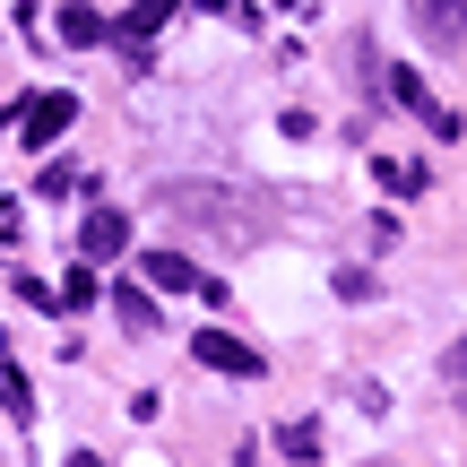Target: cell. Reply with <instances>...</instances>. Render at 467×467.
<instances>
[{"mask_svg":"<svg viewBox=\"0 0 467 467\" xmlns=\"http://www.w3.org/2000/svg\"><path fill=\"white\" fill-rule=\"evenodd\" d=\"M61 35H69V44H96L104 17H96V9H61Z\"/></svg>","mask_w":467,"mask_h":467,"instance_id":"obj_9","label":"cell"},{"mask_svg":"<svg viewBox=\"0 0 467 467\" xmlns=\"http://www.w3.org/2000/svg\"><path fill=\"white\" fill-rule=\"evenodd\" d=\"M191 355H200V364L208 372H225V381H260V347H243V337H225V329H200V337H191Z\"/></svg>","mask_w":467,"mask_h":467,"instance_id":"obj_4","label":"cell"},{"mask_svg":"<svg viewBox=\"0 0 467 467\" xmlns=\"http://www.w3.org/2000/svg\"><path fill=\"white\" fill-rule=\"evenodd\" d=\"M424 52H467V0H407Z\"/></svg>","mask_w":467,"mask_h":467,"instance_id":"obj_2","label":"cell"},{"mask_svg":"<svg viewBox=\"0 0 467 467\" xmlns=\"http://www.w3.org/2000/svg\"><path fill=\"white\" fill-rule=\"evenodd\" d=\"M61 467H104V459H96V451H69V459H61Z\"/></svg>","mask_w":467,"mask_h":467,"instance_id":"obj_12","label":"cell"},{"mask_svg":"<svg viewBox=\"0 0 467 467\" xmlns=\"http://www.w3.org/2000/svg\"><path fill=\"white\" fill-rule=\"evenodd\" d=\"M156 200H165V217H182V225H217L225 243H260V234L277 225V208H268L260 191H217V182H165Z\"/></svg>","mask_w":467,"mask_h":467,"instance_id":"obj_1","label":"cell"},{"mask_svg":"<svg viewBox=\"0 0 467 467\" xmlns=\"http://www.w3.org/2000/svg\"><path fill=\"white\" fill-rule=\"evenodd\" d=\"M121 243H130V225H121V208H96V217L78 225V251H87V260H113Z\"/></svg>","mask_w":467,"mask_h":467,"instance_id":"obj_6","label":"cell"},{"mask_svg":"<svg viewBox=\"0 0 467 467\" xmlns=\"http://www.w3.org/2000/svg\"><path fill=\"white\" fill-rule=\"evenodd\" d=\"M389 104H407V113H416V121H424L433 139H451V130H459V121H451V113L433 104V87H424L416 69H389Z\"/></svg>","mask_w":467,"mask_h":467,"instance_id":"obj_5","label":"cell"},{"mask_svg":"<svg viewBox=\"0 0 467 467\" xmlns=\"http://www.w3.org/2000/svg\"><path fill=\"white\" fill-rule=\"evenodd\" d=\"M139 268H148V285H165V295H208V303H225V285L208 277V268L191 260V251H148Z\"/></svg>","mask_w":467,"mask_h":467,"instance_id":"obj_3","label":"cell"},{"mask_svg":"<svg viewBox=\"0 0 467 467\" xmlns=\"http://www.w3.org/2000/svg\"><path fill=\"white\" fill-rule=\"evenodd\" d=\"M285 459H320V433H312V424H285Z\"/></svg>","mask_w":467,"mask_h":467,"instance_id":"obj_10","label":"cell"},{"mask_svg":"<svg viewBox=\"0 0 467 467\" xmlns=\"http://www.w3.org/2000/svg\"><path fill=\"white\" fill-rule=\"evenodd\" d=\"M113 303H121V329H139V337H148V329H156V303H148V295H139V285H121V295H113Z\"/></svg>","mask_w":467,"mask_h":467,"instance_id":"obj_7","label":"cell"},{"mask_svg":"<svg viewBox=\"0 0 467 467\" xmlns=\"http://www.w3.org/2000/svg\"><path fill=\"white\" fill-rule=\"evenodd\" d=\"M52 130H69V96H52V104H35V121H26V139H52Z\"/></svg>","mask_w":467,"mask_h":467,"instance_id":"obj_8","label":"cell"},{"mask_svg":"<svg viewBox=\"0 0 467 467\" xmlns=\"http://www.w3.org/2000/svg\"><path fill=\"white\" fill-rule=\"evenodd\" d=\"M441 372H451V381L467 389V337H459V347H451V355H441Z\"/></svg>","mask_w":467,"mask_h":467,"instance_id":"obj_11","label":"cell"}]
</instances>
